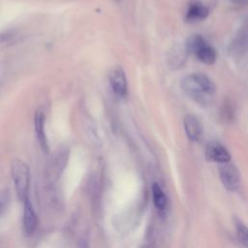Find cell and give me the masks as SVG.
I'll return each mask as SVG.
<instances>
[{
    "label": "cell",
    "instance_id": "15",
    "mask_svg": "<svg viewBox=\"0 0 248 248\" xmlns=\"http://www.w3.org/2000/svg\"><path fill=\"white\" fill-rule=\"evenodd\" d=\"M234 226L238 241L244 248H248V228L238 219H234Z\"/></svg>",
    "mask_w": 248,
    "mask_h": 248
},
{
    "label": "cell",
    "instance_id": "6",
    "mask_svg": "<svg viewBox=\"0 0 248 248\" xmlns=\"http://www.w3.org/2000/svg\"><path fill=\"white\" fill-rule=\"evenodd\" d=\"M209 15V9L199 0H192L187 8L185 20L187 22H197L206 18Z\"/></svg>",
    "mask_w": 248,
    "mask_h": 248
},
{
    "label": "cell",
    "instance_id": "2",
    "mask_svg": "<svg viewBox=\"0 0 248 248\" xmlns=\"http://www.w3.org/2000/svg\"><path fill=\"white\" fill-rule=\"evenodd\" d=\"M218 170L219 176L224 187L231 192L237 190L240 183V175L237 168L230 161L219 164Z\"/></svg>",
    "mask_w": 248,
    "mask_h": 248
},
{
    "label": "cell",
    "instance_id": "1",
    "mask_svg": "<svg viewBox=\"0 0 248 248\" xmlns=\"http://www.w3.org/2000/svg\"><path fill=\"white\" fill-rule=\"evenodd\" d=\"M12 177L17 198L25 202L28 199L29 189V168L21 160H15L12 163Z\"/></svg>",
    "mask_w": 248,
    "mask_h": 248
},
{
    "label": "cell",
    "instance_id": "12",
    "mask_svg": "<svg viewBox=\"0 0 248 248\" xmlns=\"http://www.w3.org/2000/svg\"><path fill=\"white\" fill-rule=\"evenodd\" d=\"M195 56L202 63L206 65H212L216 61V51L207 43L203 45L195 54Z\"/></svg>",
    "mask_w": 248,
    "mask_h": 248
},
{
    "label": "cell",
    "instance_id": "11",
    "mask_svg": "<svg viewBox=\"0 0 248 248\" xmlns=\"http://www.w3.org/2000/svg\"><path fill=\"white\" fill-rule=\"evenodd\" d=\"M248 46V24L244 25L239 33L236 35L235 39L232 43V50L233 53L241 54L244 52Z\"/></svg>",
    "mask_w": 248,
    "mask_h": 248
},
{
    "label": "cell",
    "instance_id": "16",
    "mask_svg": "<svg viewBox=\"0 0 248 248\" xmlns=\"http://www.w3.org/2000/svg\"><path fill=\"white\" fill-rule=\"evenodd\" d=\"M5 202H6V195L0 191V214L5 206Z\"/></svg>",
    "mask_w": 248,
    "mask_h": 248
},
{
    "label": "cell",
    "instance_id": "10",
    "mask_svg": "<svg viewBox=\"0 0 248 248\" xmlns=\"http://www.w3.org/2000/svg\"><path fill=\"white\" fill-rule=\"evenodd\" d=\"M152 200L153 204L159 215L165 216L168 211V198L158 183L152 184Z\"/></svg>",
    "mask_w": 248,
    "mask_h": 248
},
{
    "label": "cell",
    "instance_id": "3",
    "mask_svg": "<svg viewBox=\"0 0 248 248\" xmlns=\"http://www.w3.org/2000/svg\"><path fill=\"white\" fill-rule=\"evenodd\" d=\"M205 158L207 161L218 164L231 161V155L224 145L219 141H209L205 146Z\"/></svg>",
    "mask_w": 248,
    "mask_h": 248
},
{
    "label": "cell",
    "instance_id": "9",
    "mask_svg": "<svg viewBox=\"0 0 248 248\" xmlns=\"http://www.w3.org/2000/svg\"><path fill=\"white\" fill-rule=\"evenodd\" d=\"M38 226V217L36 211L27 199L24 202V208H23V228L26 234H32L36 231Z\"/></svg>",
    "mask_w": 248,
    "mask_h": 248
},
{
    "label": "cell",
    "instance_id": "7",
    "mask_svg": "<svg viewBox=\"0 0 248 248\" xmlns=\"http://www.w3.org/2000/svg\"><path fill=\"white\" fill-rule=\"evenodd\" d=\"M46 124V113L43 108H38L34 115V127L37 140L44 151H47V141L45 131Z\"/></svg>",
    "mask_w": 248,
    "mask_h": 248
},
{
    "label": "cell",
    "instance_id": "8",
    "mask_svg": "<svg viewBox=\"0 0 248 248\" xmlns=\"http://www.w3.org/2000/svg\"><path fill=\"white\" fill-rule=\"evenodd\" d=\"M184 128L188 139L192 141H197L202 135V127L200 120L193 114H187L184 116Z\"/></svg>",
    "mask_w": 248,
    "mask_h": 248
},
{
    "label": "cell",
    "instance_id": "5",
    "mask_svg": "<svg viewBox=\"0 0 248 248\" xmlns=\"http://www.w3.org/2000/svg\"><path fill=\"white\" fill-rule=\"evenodd\" d=\"M108 81L114 95L117 97H125L127 95V78L124 71L121 68H115L110 72Z\"/></svg>",
    "mask_w": 248,
    "mask_h": 248
},
{
    "label": "cell",
    "instance_id": "4",
    "mask_svg": "<svg viewBox=\"0 0 248 248\" xmlns=\"http://www.w3.org/2000/svg\"><path fill=\"white\" fill-rule=\"evenodd\" d=\"M182 88L185 90V92L190 95L195 101H197L200 104H206L208 102V97L202 88L197 83L195 78H193V75L186 76L181 82Z\"/></svg>",
    "mask_w": 248,
    "mask_h": 248
},
{
    "label": "cell",
    "instance_id": "14",
    "mask_svg": "<svg viewBox=\"0 0 248 248\" xmlns=\"http://www.w3.org/2000/svg\"><path fill=\"white\" fill-rule=\"evenodd\" d=\"M207 42L204 40V38L201 35L195 34L188 38L186 42V50L192 54H196V52Z\"/></svg>",
    "mask_w": 248,
    "mask_h": 248
},
{
    "label": "cell",
    "instance_id": "13",
    "mask_svg": "<svg viewBox=\"0 0 248 248\" xmlns=\"http://www.w3.org/2000/svg\"><path fill=\"white\" fill-rule=\"evenodd\" d=\"M193 78L197 81V83L202 88V90L209 96H211L215 92V85L211 81V79L204 74L197 73V74H192Z\"/></svg>",
    "mask_w": 248,
    "mask_h": 248
}]
</instances>
